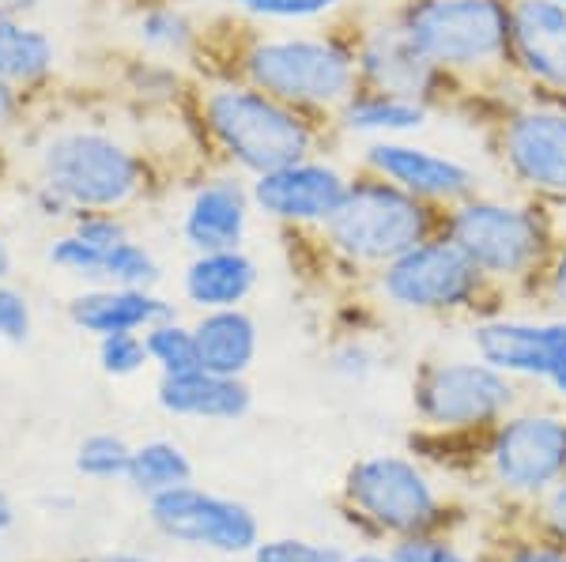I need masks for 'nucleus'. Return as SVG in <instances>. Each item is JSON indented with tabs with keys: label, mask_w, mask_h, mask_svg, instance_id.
Here are the masks:
<instances>
[{
	"label": "nucleus",
	"mask_w": 566,
	"mask_h": 562,
	"mask_svg": "<svg viewBox=\"0 0 566 562\" xmlns=\"http://www.w3.org/2000/svg\"><path fill=\"white\" fill-rule=\"evenodd\" d=\"M45 215L122 212L148 189V162L103 129H61L39 148Z\"/></svg>",
	"instance_id": "nucleus-1"
},
{
	"label": "nucleus",
	"mask_w": 566,
	"mask_h": 562,
	"mask_svg": "<svg viewBox=\"0 0 566 562\" xmlns=\"http://www.w3.org/2000/svg\"><path fill=\"white\" fill-rule=\"evenodd\" d=\"M200 117L227 162H234L253 178L310 159L322 140L314 114L280 103V98L250 87L245 79L208 87L200 95Z\"/></svg>",
	"instance_id": "nucleus-2"
},
{
	"label": "nucleus",
	"mask_w": 566,
	"mask_h": 562,
	"mask_svg": "<svg viewBox=\"0 0 566 562\" xmlns=\"http://www.w3.org/2000/svg\"><path fill=\"white\" fill-rule=\"evenodd\" d=\"M242 79L306 114H336L359 91L355 45L336 34H264L242 50Z\"/></svg>",
	"instance_id": "nucleus-3"
},
{
	"label": "nucleus",
	"mask_w": 566,
	"mask_h": 562,
	"mask_svg": "<svg viewBox=\"0 0 566 562\" xmlns=\"http://www.w3.org/2000/svg\"><path fill=\"white\" fill-rule=\"evenodd\" d=\"M328 250L355 268H386L400 253L442 234V212L392 181L370 174L352 178L348 197L322 226Z\"/></svg>",
	"instance_id": "nucleus-4"
},
{
	"label": "nucleus",
	"mask_w": 566,
	"mask_h": 562,
	"mask_svg": "<svg viewBox=\"0 0 566 562\" xmlns=\"http://www.w3.org/2000/svg\"><path fill=\"white\" fill-rule=\"evenodd\" d=\"M392 15L450 79L510 72V0H408Z\"/></svg>",
	"instance_id": "nucleus-5"
},
{
	"label": "nucleus",
	"mask_w": 566,
	"mask_h": 562,
	"mask_svg": "<svg viewBox=\"0 0 566 562\" xmlns=\"http://www.w3.org/2000/svg\"><path fill=\"white\" fill-rule=\"evenodd\" d=\"M442 234L491 284L541 276L555 250V231L541 201L469 197L442 212Z\"/></svg>",
	"instance_id": "nucleus-6"
},
{
	"label": "nucleus",
	"mask_w": 566,
	"mask_h": 562,
	"mask_svg": "<svg viewBox=\"0 0 566 562\" xmlns=\"http://www.w3.org/2000/svg\"><path fill=\"white\" fill-rule=\"evenodd\" d=\"M378 295L408 314H464L476 310L491 279L453 246L446 234L419 242L374 276Z\"/></svg>",
	"instance_id": "nucleus-7"
},
{
	"label": "nucleus",
	"mask_w": 566,
	"mask_h": 562,
	"mask_svg": "<svg viewBox=\"0 0 566 562\" xmlns=\"http://www.w3.org/2000/svg\"><path fill=\"white\" fill-rule=\"evenodd\" d=\"M344 491H348V502L359 518L400 540L423 537L442 521V498H438L423 468L408 457L378 453V457L355 460Z\"/></svg>",
	"instance_id": "nucleus-8"
},
{
	"label": "nucleus",
	"mask_w": 566,
	"mask_h": 562,
	"mask_svg": "<svg viewBox=\"0 0 566 562\" xmlns=\"http://www.w3.org/2000/svg\"><path fill=\"white\" fill-rule=\"evenodd\" d=\"M517 401L510 374L488 367L483 359H446L423 367L416 382V412L431 427L476 431L495 427Z\"/></svg>",
	"instance_id": "nucleus-9"
},
{
	"label": "nucleus",
	"mask_w": 566,
	"mask_h": 562,
	"mask_svg": "<svg viewBox=\"0 0 566 562\" xmlns=\"http://www.w3.org/2000/svg\"><path fill=\"white\" fill-rule=\"evenodd\" d=\"M506 174L541 204H566V110L559 103L514 106L495 125Z\"/></svg>",
	"instance_id": "nucleus-10"
},
{
	"label": "nucleus",
	"mask_w": 566,
	"mask_h": 562,
	"mask_svg": "<svg viewBox=\"0 0 566 562\" xmlns=\"http://www.w3.org/2000/svg\"><path fill=\"white\" fill-rule=\"evenodd\" d=\"M491 473L506 491L541 495L566 479V415L522 412L495 423Z\"/></svg>",
	"instance_id": "nucleus-11"
},
{
	"label": "nucleus",
	"mask_w": 566,
	"mask_h": 562,
	"mask_svg": "<svg viewBox=\"0 0 566 562\" xmlns=\"http://www.w3.org/2000/svg\"><path fill=\"white\" fill-rule=\"evenodd\" d=\"M151 521L159 524L163 537L189 548L219 551V555H245L261 543L258 518L242 502L208 495L189 484L151 495Z\"/></svg>",
	"instance_id": "nucleus-12"
},
{
	"label": "nucleus",
	"mask_w": 566,
	"mask_h": 562,
	"mask_svg": "<svg viewBox=\"0 0 566 562\" xmlns=\"http://www.w3.org/2000/svg\"><path fill=\"white\" fill-rule=\"evenodd\" d=\"M363 170L392 181L397 189L419 197L438 212L480 193V174L469 162L412 140H370L363 148Z\"/></svg>",
	"instance_id": "nucleus-13"
},
{
	"label": "nucleus",
	"mask_w": 566,
	"mask_h": 562,
	"mask_svg": "<svg viewBox=\"0 0 566 562\" xmlns=\"http://www.w3.org/2000/svg\"><path fill=\"white\" fill-rule=\"evenodd\" d=\"M352 45H355V68H359V87L412 98V103H423L434 110V103L446 98V87L453 84L442 68H434L431 61L408 42L397 15L370 23Z\"/></svg>",
	"instance_id": "nucleus-14"
},
{
	"label": "nucleus",
	"mask_w": 566,
	"mask_h": 562,
	"mask_svg": "<svg viewBox=\"0 0 566 562\" xmlns=\"http://www.w3.org/2000/svg\"><path fill=\"white\" fill-rule=\"evenodd\" d=\"M352 178L325 159H298L258 174L250 185L253 208L276 223L291 226H325L328 215L348 197Z\"/></svg>",
	"instance_id": "nucleus-15"
},
{
	"label": "nucleus",
	"mask_w": 566,
	"mask_h": 562,
	"mask_svg": "<svg viewBox=\"0 0 566 562\" xmlns=\"http://www.w3.org/2000/svg\"><path fill=\"white\" fill-rule=\"evenodd\" d=\"M510 72L552 103H566L563 0H510Z\"/></svg>",
	"instance_id": "nucleus-16"
},
{
	"label": "nucleus",
	"mask_w": 566,
	"mask_h": 562,
	"mask_svg": "<svg viewBox=\"0 0 566 562\" xmlns=\"http://www.w3.org/2000/svg\"><path fill=\"white\" fill-rule=\"evenodd\" d=\"M472 348L488 367L510 378H547L566 367V317L525 321V317H488L472 329Z\"/></svg>",
	"instance_id": "nucleus-17"
},
{
	"label": "nucleus",
	"mask_w": 566,
	"mask_h": 562,
	"mask_svg": "<svg viewBox=\"0 0 566 562\" xmlns=\"http://www.w3.org/2000/svg\"><path fill=\"white\" fill-rule=\"evenodd\" d=\"M50 261L65 268L69 276H80L95 287H155L159 284V261L155 253L136 238L114 242V246H95L80 234H61L50 246Z\"/></svg>",
	"instance_id": "nucleus-18"
},
{
	"label": "nucleus",
	"mask_w": 566,
	"mask_h": 562,
	"mask_svg": "<svg viewBox=\"0 0 566 562\" xmlns=\"http://www.w3.org/2000/svg\"><path fill=\"white\" fill-rule=\"evenodd\" d=\"M250 212L253 197L239 178H208L189 197L186 215H181V234L193 253L242 250Z\"/></svg>",
	"instance_id": "nucleus-19"
},
{
	"label": "nucleus",
	"mask_w": 566,
	"mask_h": 562,
	"mask_svg": "<svg viewBox=\"0 0 566 562\" xmlns=\"http://www.w3.org/2000/svg\"><path fill=\"white\" fill-rule=\"evenodd\" d=\"M72 321L91 337H114V332H140L155 321L175 317V306L151 295V287H95V291L72 298Z\"/></svg>",
	"instance_id": "nucleus-20"
},
{
	"label": "nucleus",
	"mask_w": 566,
	"mask_h": 562,
	"mask_svg": "<svg viewBox=\"0 0 566 562\" xmlns=\"http://www.w3.org/2000/svg\"><path fill=\"white\" fill-rule=\"evenodd\" d=\"M200 370L219 378H242L258 359V321L234 306V310H205L193 325Z\"/></svg>",
	"instance_id": "nucleus-21"
},
{
	"label": "nucleus",
	"mask_w": 566,
	"mask_h": 562,
	"mask_svg": "<svg viewBox=\"0 0 566 562\" xmlns=\"http://www.w3.org/2000/svg\"><path fill=\"white\" fill-rule=\"evenodd\" d=\"M159 404L170 415H193V420H242L250 412V389L242 378H219L208 370L189 374H163Z\"/></svg>",
	"instance_id": "nucleus-22"
},
{
	"label": "nucleus",
	"mask_w": 566,
	"mask_h": 562,
	"mask_svg": "<svg viewBox=\"0 0 566 562\" xmlns=\"http://www.w3.org/2000/svg\"><path fill=\"white\" fill-rule=\"evenodd\" d=\"M186 298L200 310H234L258 287V265L242 250L197 253L181 276Z\"/></svg>",
	"instance_id": "nucleus-23"
},
{
	"label": "nucleus",
	"mask_w": 566,
	"mask_h": 562,
	"mask_svg": "<svg viewBox=\"0 0 566 562\" xmlns=\"http://www.w3.org/2000/svg\"><path fill=\"white\" fill-rule=\"evenodd\" d=\"M336 125L352 136H370V140H408L412 132H423L431 125V106L359 87L336 110Z\"/></svg>",
	"instance_id": "nucleus-24"
},
{
	"label": "nucleus",
	"mask_w": 566,
	"mask_h": 562,
	"mask_svg": "<svg viewBox=\"0 0 566 562\" xmlns=\"http://www.w3.org/2000/svg\"><path fill=\"white\" fill-rule=\"evenodd\" d=\"M57 68V42L42 26L20 20V15H0V79L15 91L39 87Z\"/></svg>",
	"instance_id": "nucleus-25"
},
{
	"label": "nucleus",
	"mask_w": 566,
	"mask_h": 562,
	"mask_svg": "<svg viewBox=\"0 0 566 562\" xmlns=\"http://www.w3.org/2000/svg\"><path fill=\"white\" fill-rule=\"evenodd\" d=\"M189 476H193V465H189V457L175 442H148V446L133 449L129 476L125 479L148 495H163V491H175V487L189 484Z\"/></svg>",
	"instance_id": "nucleus-26"
},
{
	"label": "nucleus",
	"mask_w": 566,
	"mask_h": 562,
	"mask_svg": "<svg viewBox=\"0 0 566 562\" xmlns=\"http://www.w3.org/2000/svg\"><path fill=\"white\" fill-rule=\"evenodd\" d=\"M144 343H148V359L159 362L163 374H189V370L200 367L193 329L178 325L175 317L155 321L151 329H144Z\"/></svg>",
	"instance_id": "nucleus-27"
},
{
	"label": "nucleus",
	"mask_w": 566,
	"mask_h": 562,
	"mask_svg": "<svg viewBox=\"0 0 566 562\" xmlns=\"http://www.w3.org/2000/svg\"><path fill=\"white\" fill-rule=\"evenodd\" d=\"M136 34H140V42L155 53H189L197 42V26L189 23V15L178 12V8H170V4H159V8L140 12V20H136Z\"/></svg>",
	"instance_id": "nucleus-28"
},
{
	"label": "nucleus",
	"mask_w": 566,
	"mask_h": 562,
	"mask_svg": "<svg viewBox=\"0 0 566 562\" xmlns=\"http://www.w3.org/2000/svg\"><path fill=\"white\" fill-rule=\"evenodd\" d=\"M219 4L239 8V12L253 15V20L269 23H310L340 12L344 0H219Z\"/></svg>",
	"instance_id": "nucleus-29"
},
{
	"label": "nucleus",
	"mask_w": 566,
	"mask_h": 562,
	"mask_svg": "<svg viewBox=\"0 0 566 562\" xmlns=\"http://www.w3.org/2000/svg\"><path fill=\"white\" fill-rule=\"evenodd\" d=\"M129 460L133 449L117 434H91L84 446H80L76 468L91 479H114V476H129Z\"/></svg>",
	"instance_id": "nucleus-30"
},
{
	"label": "nucleus",
	"mask_w": 566,
	"mask_h": 562,
	"mask_svg": "<svg viewBox=\"0 0 566 562\" xmlns=\"http://www.w3.org/2000/svg\"><path fill=\"white\" fill-rule=\"evenodd\" d=\"M98 362H103L106 374L129 378L136 370H144V362H151L148 343H144L140 332H114V337L98 340Z\"/></svg>",
	"instance_id": "nucleus-31"
},
{
	"label": "nucleus",
	"mask_w": 566,
	"mask_h": 562,
	"mask_svg": "<svg viewBox=\"0 0 566 562\" xmlns=\"http://www.w3.org/2000/svg\"><path fill=\"white\" fill-rule=\"evenodd\" d=\"M250 555L253 562H348L336 548L310 540H264Z\"/></svg>",
	"instance_id": "nucleus-32"
},
{
	"label": "nucleus",
	"mask_w": 566,
	"mask_h": 562,
	"mask_svg": "<svg viewBox=\"0 0 566 562\" xmlns=\"http://www.w3.org/2000/svg\"><path fill=\"white\" fill-rule=\"evenodd\" d=\"M72 234H80L84 242H95V246H114V242L133 238L117 212H76L72 215Z\"/></svg>",
	"instance_id": "nucleus-33"
},
{
	"label": "nucleus",
	"mask_w": 566,
	"mask_h": 562,
	"mask_svg": "<svg viewBox=\"0 0 566 562\" xmlns=\"http://www.w3.org/2000/svg\"><path fill=\"white\" fill-rule=\"evenodd\" d=\"M389 555L397 562H476V559L464 555V551L453 548V543L434 540L431 532H423V537H405Z\"/></svg>",
	"instance_id": "nucleus-34"
},
{
	"label": "nucleus",
	"mask_w": 566,
	"mask_h": 562,
	"mask_svg": "<svg viewBox=\"0 0 566 562\" xmlns=\"http://www.w3.org/2000/svg\"><path fill=\"white\" fill-rule=\"evenodd\" d=\"M0 340L8 343L31 340V306H27V295L4 284H0Z\"/></svg>",
	"instance_id": "nucleus-35"
},
{
	"label": "nucleus",
	"mask_w": 566,
	"mask_h": 562,
	"mask_svg": "<svg viewBox=\"0 0 566 562\" xmlns=\"http://www.w3.org/2000/svg\"><path fill=\"white\" fill-rule=\"evenodd\" d=\"M544 291L552 298V306H559L566 314V238L555 242L552 257H547V265H544Z\"/></svg>",
	"instance_id": "nucleus-36"
},
{
	"label": "nucleus",
	"mask_w": 566,
	"mask_h": 562,
	"mask_svg": "<svg viewBox=\"0 0 566 562\" xmlns=\"http://www.w3.org/2000/svg\"><path fill=\"white\" fill-rule=\"evenodd\" d=\"M544 529H547V537H552L555 543H563V548H566V479H563V484H555L552 495H547Z\"/></svg>",
	"instance_id": "nucleus-37"
},
{
	"label": "nucleus",
	"mask_w": 566,
	"mask_h": 562,
	"mask_svg": "<svg viewBox=\"0 0 566 562\" xmlns=\"http://www.w3.org/2000/svg\"><path fill=\"white\" fill-rule=\"evenodd\" d=\"M506 562H566V548L563 543H522Z\"/></svg>",
	"instance_id": "nucleus-38"
},
{
	"label": "nucleus",
	"mask_w": 566,
	"mask_h": 562,
	"mask_svg": "<svg viewBox=\"0 0 566 562\" xmlns=\"http://www.w3.org/2000/svg\"><path fill=\"white\" fill-rule=\"evenodd\" d=\"M20 106H23L20 91L8 84V79H0V129H12L15 117H20Z\"/></svg>",
	"instance_id": "nucleus-39"
},
{
	"label": "nucleus",
	"mask_w": 566,
	"mask_h": 562,
	"mask_svg": "<svg viewBox=\"0 0 566 562\" xmlns=\"http://www.w3.org/2000/svg\"><path fill=\"white\" fill-rule=\"evenodd\" d=\"M45 4H53V0H0V15H20V20H27V15H34Z\"/></svg>",
	"instance_id": "nucleus-40"
},
{
	"label": "nucleus",
	"mask_w": 566,
	"mask_h": 562,
	"mask_svg": "<svg viewBox=\"0 0 566 562\" xmlns=\"http://www.w3.org/2000/svg\"><path fill=\"white\" fill-rule=\"evenodd\" d=\"M547 385H552V389H555V393H559V396H563V401H566V367H559V370H555V374H552V378H547Z\"/></svg>",
	"instance_id": "nucleus-41"
},
{
	"label": "nucleus",
	"mask_w": 566,
	"mask_h": 562,
	"mask_svg": "<svg viewBox=\"0 0 566 562\" xmlns=\"http://www.w3.org/2000/svg\"><path fill=\"white\" fill-rule=\"evenodd\" d=\"M12 272V253H8V246H4V238H0V279Z\"/></svg>",
	"instance_id": "nucleus-42"
},
{
	"label": "nucleus",
	"mask_w": 566,
	"mask_h": 562,
	"mask_svg": "<svg viewBox=\"0 0 566 562\" xmlns=\"http://www.w3.org/2000/svg\"><path fill=\"white\" fill-rule=\"evenodd\" d=\"M8 524H12V502L0 495V529H8Z\"/></svg>",
	"instance_id": "nucleus-43"
},
{
	"label": "nucleus",
	"mask_w": 566,
	"mask_h": 562,
	"mask_svg": "<svg viewBox=\"0 0 566 562\" xmlns=\"http://www.w3.org/2000/svg\"><path fill=\"white\" fill-rule=\"evenodd\" d=\"M98 562H151V559H144V555H106Z\"/></svg>",
	"instance_id": "nucleus-44"
},
{
	"label": "nucleus",
	"mask_w": 566,
	"mask_h": 562,
	"mask_svg": "<svg viewBox=\"0 0 566 562\" xmlns=\"http://www.w3.org/2000/svg\"><path fill=\"white\" fill-rule=\"evenodd\" d=\"M348 562H397V559H392V555H355Z\"/></svg>",
	"instance_id": "nucleus-45"
},
{
	"label": "nucleus",
	"mask_w": 566,
	"mask_h": 562,
	"mask_svg": "<svg viewBox=\"0 0 566 562\" xmlns=\"http://www.w3.org/2000/svg\"><path fill=\"white\" fill-rule=\"evenodd\" d=\"M374 4H397L400 8V4H408V0H374Z\"/></svg>",
	"instance_id": "nucleus-46"
},
{
	"label": "nucleus",
	"mask_w": 566,
	"mask_h": 562,
	"mask_svg": "<svg viewBox=\"0 0 566 562\" xmlns=\"http://www.w3.org/2000/svg\"><path fill=\"white\" fill-rule=\"evenodd\" d=\"M563 4H566V0H563Z\"/></svg>",
	"instance_id": "nucleus-47"
}]
</instances>
